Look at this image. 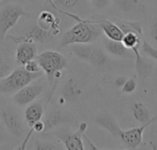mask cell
Segmentation results:
<instances>
[{
  "instance_id": "6da1fadb",
  "label": "cell",
  "mask_w": 157,
  "mask_h": 150,
  "mask_svg": "<svg viewBox=\"0 0 157 150\" xmlns=\"http://www.w3.org/2000/svg\"><path fill=\"white\" fill-rule=\"evenodd\" d=\"M155 121H157V116L152 117L150 121L143 124V126L139 127L122 130L115 119L109 115H102L98 116L96 119V122L101 127L108 130L121 148L128 149H135L143 144L144 130Z\"/></svg>"
},
{
  "instance_id": "7a4b0ae2",
  "label": "cell",
  "mask_w": 157,
  "mask_h": 150,
  "mask_svg": "<svg viewBox=\"0 0 157 150\" xmlns=\"http://www.w3.org/2000/svg\"><path fill=\"white\" fill-rule=\"evenodd\" d=\"M102 35L101 27L94 19L80 17L75 25L63 33L61 39V47L74 44H91Z\"/></svg>"
},
{
  "instance_id": "3957f363",
  "label": "cell",
  "mask_w": 157,
  "mask_h": 150,
  "mask_svg": "<svg viewBox=\"0 0 157 150\" xmlns=\"http://www.w3.org/2000/svg\"><path fill=\"white\" fill-rule=\"evenodd\" d=\"M42 74V71L36 73H31L26 71L23 66L13 69L8 75L0 79V93H15L29 83L40 78Z\"/></svg>"
},
{
  "instance_id": "277c9868",
  "label": "cell",
  "mask_w": 157,
  "mask_h": 150,
  "mask_svg": "<svg viewBox=\"0 0 157 150\" xmlns=\"http://www.w3.org/2000/svg\"><path fill=\"white\" fill-rule=\"evenodd\" d=\"M35 60L40 64L41 70L47 75L48 79L52 81L54 78V73L58 71H63L67 66L66 58L53 50H46L36 56Z\"/></svg>"
},
{
  "instance_id": "5b68a950",
  "label": "cell",
  "mask_w": 157,
  "mask_h": 150,
  "mask_svg": "<svg viewBox=\"0 0 157 150\" xmlns=\"http://www.w3.org/2000/svg\"><path fill=\"white\" fill-rule=\"evenodd\" d=\"M72 51L75 55L93 66H104L109 61V58L105 51L98 47L89 44H74Z\"/></svg>"
},
{
  "instance_id": "8992f818",
  "label": "cell",
  "mask_w": 157,
  "mask_h": 150,
  "mask_svg": "<svg viewBox=\"0 0 157 150\" xmlns=\"http://www.w3.org/2000/svg\"><path fill=\"white\" fill-rule=\"evenodd\" d=\"M24 16H28V13L20 5L10 3L2 7L0 10V40L5 38L6 32Z\"/></svg>"
},
{
  "instance_id": "52a82bcc",
  "label": "cell",
  "mask_w": 157,
  "mask_h": 150,
  "mask_svg": "<svg viewBox=\"0 0 157 150\" xmlns=\"http://www.w3.org/2000/svg\"><path fill=\"white\" fill-rule=\"evenodd\" d=\"M44 90V85L40 82H32L14 93L12 100L19 107H24L33 102Z\"/></svg>"
},
{
  "instance_id": "ba28073f",
  "label": "cell",
  "mask_w": 157,
  "mask_h": 150,
  "mask_svg": "<svg viewBox=\"0 0 157 150\" xmlns=\"http://www.w3.org/2000/svg\"><path fill=\"white\" fill-rule=\"evenodd\" d=\"M52 37H53V35L50 31L45 30L39 26H36L30 31H29L23 35H20L17 37L9 36L8 38L17 44L22 43V42H29V43L40 42V43H43L47 40H50Z\"/></svg>"
},
{
  "instance_id": "9c48e42d",
  "label": "cell",
  "mask_w": 157,
  "mask_h": 150,
  "mask_svg": "<svg viewBox=\"0 0 157 150\" xmlns=\"http://www.w3.org/2000/svg\"><path fill=\"white\" fill-rule=\"evenodd\" d=\"M1 119L12 135L16 137L23 136V124L17 113L8 108H3L1 110Z\"/></svg>"
},
{
  "instance_id": "30bf717a",
  "label": "cell",
  "mask_w": 157,
  "mask_h": 150,
  "mask_svg": "<svg viewBox=\"0 0 157 150\" xmlns=\"http://www.w3.org/2000/svg\"><path fill=\"white\" fill-rule=\"evenodd\" d=\"M87 127L86 123L83 122L79 126V128L75 133H67L60 137V139L64 144V147L68 150H83L85 145L83 142V135Z\"/></svg>"
},
{
  "instance_id": "8fae6325",
  "label": "cell",
  "mask_w": 157,
  "mask_h": 150,
  "mask_svg": "<svg viewBox=\"0 0 157 150\" xmlns=\"http://www.w3.org/2000/svg\"><path fill=\"white\" fill-rule=\"evenodd\" d=\"M83 93V89L79 81L70 78L63 84L61 94L63 103H75L80 99Z\"/></svg>"
},
{
  "instance_id": "7c38bea8",
  "label": "cell",
  "mask_w": 157,
  "mask_h": 150,
  "mask_svg": "<svg viewBox=\"0 0 157 150\" xmlns=\"http://www.w3.org/2000/svg\"><path fill=\"white\" fill-rule=\"evenodd\" d=\"M38 26L41 28L50 31L53 36H56L60 33V25L61 19L58 18L52 12L49 10H43L39 15L37 20Z\"/></svg>"
},
{
  "instance_id": "4fadbf2b",
  "label": "cell",
  "mask_w": 157,
  "mask_h": 150,
  "mask_svg": "<svg viewBox=\"0 0 157 150\" xmlns=\"http://www.w3.org/2000/svg\"><path fill=\"white\" fill-rule=\"evenodd\" d=\"M96 21L97 24H98V26L101 27L103 34L110 39L113 40H119L121 41L122 38H123V31L121 30V28L112 20L110 19H107V18H97L94 19Z\"/></svg>"
},
{
  "instance_id": "5bb4252c",
  "label": "cell",
  "mask_w": 157,
  "mask_h": 150,
  "mask_svg": "<svg viewBox=\"0 0 157 150\" xmlns=\"http://www.w3.org/2000/svg\"><path fill=\"white\" fill-rule=\"evenodd\" d=\"M37 52L38 49L35 46V43H19L16 50V61L19 66H23L28 61L34 60L37 56Z\"/></svg>"
},
{
  "instance_id": "9a60e30c",
  "label": "cell",
  "mask_w": 157,
  "mask_h": 150,
  "mask_svg": "<svg viewBox=\"0 0 157 150\" xmlns=\"http://www.w3.org/2000/svg\"><path fill=\"white\" fill-rule=\"evenodd\" d=\"M103 46L106 51L113 56L121 58H131L132 54H133V52L131 49H127L121 41L113 40L108 38L107 37L103 38Z\"/></svg>"
},
{
  "instance_id": "2e32d148",
  "label": "cell",
  "mask_w": 157,
  "mask_h": 150,
  "mask_svg": "<svg viewBox=\"0 0 157 150\" xmlns=\"http://www.w3.org/2000/svg\"><path fill=\"white\" fill-rule=\"evenodd\" d=\"M43 106L40 104H32L29 105L24 113V119L29 127H32L39 120H40L44 115Z\"/></svg>"
},
{
  "instance_id": "e0dca14e",
  "label": "cell",
  "mask_w": 157,
  "mask_h": 150,
  "mask_svg": "<svg viewBox=\"0 0 157 150\" xmlns=\"http://www.w3.org/2000/svg\"><path fill=\"white\" fill-rule=\"evenodd\" d=\"M116 5L121 12L139 16L140 12L144 14V5L140 0H117Z\"/></svg>"
},
{
  "instance_id": "ac0fdd59",
  "label": "cell",
  "mask_w": 157,
  "mask_h": 150,
  "mask_svg": "<svg viewBox=\"0 0 157 150\" xmlns=\"http://www.w3.org/2000/svg\"><path fill=\"white\" fill-rule=\"evenodd\" d=\"M86 0H52V7L63 15L68 16L70 11L74 8L79 7Z\"/></svg>"
},
{
  "instance_id": "d6986e66",
  "label": "cell",
  "mask_w": 157,
  "mask_h": 150,
  "mask_svg": "<svg viewBox=\"0 0 157 150\" xmlns=\"http://www.w3.org/2000/svg\"><path fill=\"white\" fill-rule=\"evenodd\" d=\"M132 113L134 119L142 124H144L151 120L150 111L144 103H135L132 106Z\"/></svg>"
},
{
  "instance_id": "ffe728a7",
  "label": "cell",
  "mask_w": 157,
  "mask_h": 150,
  "mask_svg": "<svg viewBox=\"0 0 157 150\" xmlns=\"http://www.w3.org/2000/svg\"><path fill=\"white\" fill-rule=\"evenodd\" d=\"M67 119V117H65L62 112H52L51 113L45 120V130L46 129H52L54 126H57L58 125L62 124L63 122H64Z\"/></svg>"
},
{
  "instance_id": "44dd1931",
  "label": "cell",
  "mask_w": 157,
  "mask_h": 150,
  "mask_svg": "<svg viewBox=\"0 0 157 150\" xmlns=\"http://www.w3.org/2000/svg\"><path fill=\"white\" fill-rule=\"evenodd\" d=\"M141 49L143 50V52H144L145 54H147L148 56H150L151 58H153L155 60L157 61V49L153 47L151 44H149L145 38H144V35L142 37V47H141Z\"/></svg>"
},
{
  "instance_id": "7402d4cb",
  "label": "cell",
  "mask_w": 157,
  "mask_h": 150,
  "mask_svg": "<svg viewBox=\"0 0 157 150\" xmlns=\"http://www.w3.org/2000/svg\"><path fill=\"white\" fill-rule=\"evenodd\" d=\"M12 71L13 68L10 61L0 54V79L8 75Z\"/></svg>"
},
{
  "instance_id": "603a6c76",
  "label": "cell",
  "mask_w": 157,
  "mask_h": 150,
  "mask_svg": "<svg viewBox=\"0 0 157 150\" xmlns=\"http://www.w3.org/2000/svg\"><path fill=\"white\" fill-rule=\"evenodd\" d=\"M89 1L92 8L98 12L107 9V7H109V5L111 3V0H89Z\"/></svg>"
},
{
  "instance_id": "cb8c5ba5",
  "label": "cell",
  "mask_w": 157,
  "mask_h": 150,
  "mask_svg": "<svg viewBox=\"0 0 157 150\" xmlns=\"http://www.w3.org/2000/svg\"><path fill=\"white\" fill-rule=\"evenodd\" d=\"M136 87H137L136 81L133 78H130V79H127L125 82L122 84L121 91L125 93H132L135 91Z\"/></svg>"
},
{
  "instance_id": "d4e9b609",
  "label": "cell",
  "mask_w": 157,
  "mask_h": 150,
  "mask_svg": "<svg viewBox=\"0 0 157 150\" xmlns=\"http://www.w3.org/2000/svg\"><path fill=\"white\" fill-rule=\"evenodd\" d=\"M23 67L25 68L26 71H29L31 73H36V72H39V71H42L40 66V64L38 63V61L35 59L28 61L26 64L23 65Z\"/></svg>"
},
{
  "instance_id": "484cf974",
  "label": "cell",
  "mask_w": 157,
  "mask_h": 150,
  "mask_svg": "<svg viewBox=\"0 0 157 150\" xmlns=\"http://www.w3.org/2000/svg\"><path fill=\"white\" fill-rule=\"evenodd\" d=\"M150 37L157 45V16L153 17L150 23Z\"/></svg>"
},
{
  "instance_id": "4316f807",
  "label": "cell",
  "mask_w": 157,
  "mask_h": 150,
  "mask_svg": "<svg viewBox=\"0 0 157 150\" xmlns=\"http://www.w3.org/2000/svg\"><path fill=\"white\" fill-rule=\"evenodd\" d=\"M3 138H4V135H3V132H2V129L0 128V142L3 140Z\"/></svg>"
},
{
  "instance_id": "83f0119b",
  "label": "cell",
  "mask_w": 157,
  "mask_h": 150,
  "mask_svg": "<svg viewBox=\"0 0 157 150\" xmlns=\"http://www.w3.org/2000/svg\"><path fill=\"white\" fill-rule=\"evenodd\" d=\"M46 1H47V2H48L49 4H51V5H52V0H46Z\"/></svg>"
},
{
  "instance_id": "f1b7e54d",
  "label": "cell",
  "mask_w": 157,
  "mask_h": 150,
  "mask_svg": "<svg viewBox=\"0 0 157 150\" xmlns=\"http://www.w3.org/2000/svg\"><path fill=\"white\" fill-rule=\"evenodd\" d=\"M0 1H2V0H0Z\"/></svg>"
}]
</instances>
